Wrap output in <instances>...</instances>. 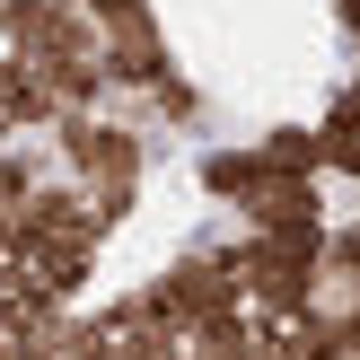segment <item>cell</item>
<instances>
[{
	"label": "cell",
	"instance_id": "obj_3",
	"mask_svg": "<svg viewBox=\"0 0 360 360\" xmlns=\"http://www.w3.org/2000/svg\"><path fill=\"white\" fill-rule=\"evenodd\" d=\"M316 238H238V299L255 326H299L308 316V290H316Z\"/></svg>",
	"mask_w": 360,
	"mask_h": 360
},
{
	"label": "cell",
	"instance_id": "obj_5",
	"mask_svg": "<svg viewBox=\"0 0 360 360\" xmlns=\"http://www.w3.org/2000/svg\"><path fill=\"white\" fill-rule=\"evenodd\" d=\"M326 229V185L316 176H255L238 202V238H316Z\"/></svg>",
	"mask_w": 360,
	"mask_h": 360
},
{
	"label": "cell",
	"instance_id": "obj_2",
	"mask_svg": "<svg viewBox=\"0 0 360 360\" xmlns=\"http://www.w3.org/2000/svg\"><path fill=\"white\" fill-rule=\"evenodd\" d=\"M141 299L158 308V326H167L176 343H185L193 326H211V316L246 308V299H238V238H193L167 273L141 281Z\"/></svg>",
	"mask_w": 360,
	"mask_h": 360
},
{
	"label": "cell",
	"instance_id": "obj_4",
	"mask_svg": "<svg viewBox=\"0 0 360 360\" xmlns=\"http://www.w3.org/2000/svg\"><path fill=\"white\" fill-rule=\"evenodd\" d=\"M44 246H105L97 220H88L79 185H62V176H44V185L18 202V229H9V264L18 255H44Z\"/></svg>",
	"mask_w": 360,
	"mask_h": 360
},
{
	"label": "cell",
	"instance_id": "obj_9",
	"mask_svg": "<svg viewBox=\"0 0 360 360\" xmlns=\"http://www.w3.org/2000/svg\"><path fill=\"white\" fill-rule=\"evenodd\" d=\"M246 150H255L264 176H316V185H326V167H316V123H273V132H255Z\"/></svg>",
	"mask_w": 360,
	"mask_h": 360
},
{
	"label": "cell",
	"instance_id": "obj_10",
	"mask_svg": "<svg viewBox=\"0 0 360 360\" xmlns=\"http://www.w3.org/2000/svg\"><path fill=\"white\" fill-rule=\"evenodd\" d=\"M132 132H150V123H167V132H202V88L185 79V70H167V79L141 97V115H123Z\"/></svg>",
	"mask_w": 360,
	"mask_h": 360
},
{
	"label": "cell",
	"instance_id": "obj_8",
	"mask_svg": "<svg viewBox=\"0 0 360 360\" xmlns=\"http://www.w3.org/2000/svg\"><path fill=\"white\" fill-rule=\"evenodd\" d=\"M193 176H202V193H211V202H220V211H238L246 202V193H255V150H246V141H211V150L202 158H193Z\"/></svg>",
	"mask_w": 360,
	"mask_h": 360
},
{
	"label": "cell",
	"instance_id": "obj_7",
	"mask_svg": "<svg viewBox=\"0 0 360 360\" xmlns=\"http://www.w3.org/2000/svg\"><path fill=\"white\" fill-rule=\"evenodd\" d=\"M316 167L360 185V79H343L326 97V115H316Z\"/></svg>",
	"mask_w": 360,
	"mask_h": 360
},
{
	"label": "cell",
	"instance_id": "obj_11",
	"mask_svg": "<svg viewBox=\"0 0 360 360\" xmlns=\"http://www.w3.org/2000/svg\"><path fill=\"white\" fill-rule=\"evenodd\" d=\"M18 360H53V352H18Z\"/></svg>",
	"mask_w": 360,
	"mask_h": 360
},
{
	"label": "cell",
	"instance_id": "obj_1",
	"mask_svg": "<svg viewBox=\"0 0 360 360\" xmlns=\"http://www.w3.org/2000/svg\"><path fill=\"white\" fill-rule=\"evenodd\" d=\"M44 158L62 167V185H79L97 238H115V229L141 211V185H150V141H141L123 115H62V123L44 132Z\"/></svg>",
	"mask_w": 360,
	"mask_h": 360
},
{
	"label": "cell",
	"instance_id": "obj_6",
	"mask_svg": "<svg viewBox=\"0 0 360 360\" xmlns=\"http://www.w3.org/2000/svg\"><path fill=\"white\" fill-rule=\"evenodd\" d=\"M167 70H176V53H167L158 9L132 18V27H115V35H97V79H105V97H150Z\"/></svg>",
	"mask_w": 360,
	"mask_h": 360
}]
</instances>
